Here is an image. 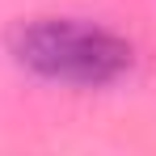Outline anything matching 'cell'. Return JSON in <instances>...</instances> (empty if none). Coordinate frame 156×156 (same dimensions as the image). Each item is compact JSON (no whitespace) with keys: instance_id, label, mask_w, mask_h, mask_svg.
Instances as JSON below:
<instances>
[{"instance_id":"1","label":"cell","mask_w":156,"mask_h":156,"mask_svg":"<svg viewBox=\"0 0 156 156\" xmlns=\"http://www.w3.org/2000/svg\"><path fill=\"white\" fill-rule=\"evenodd\" d=\"M13 59L42 80L55 84H80V89H101L131 72L135 51L122 34L80 17H34L21 21L9 34Z\"/></svg>"}]
</instances>
